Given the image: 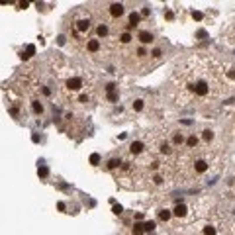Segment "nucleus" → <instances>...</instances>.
I'll use <instances>...</instances> for the list:
<instances>
[{"instance_id": "obj_23", "label": "nucleus", "mask_w": 235, "mask_h": 235, "mask_svg": "<svg viewBox=\"0 0 235 235\" xmlns=\"http://www.w3.org/2000/svg\"><path fill=\"white\" fill-rule=\"evenodd\" d=\"M117 167H120V159H112L108 163V169H117Z\"/></svg>"}, {"instance_id": "obj_10", "label": "nucleus", "mask_w": 235, "mask_h": 235, "mask_svg": "<svg viewBox=\"0 0 235 235\" xmlns=\"http://www.w3.org/2000/svg\"><path fill=\"white\" fill-rule=\"evenodd\" d=\"M96 33L100 35V37H106V35L110 33V30H108V26H106V24H100V26L96 27Z\"/></svg>"}, {"instance_id": "obj_3", "label": "nucleus", "mask_w": 235, "mask_h": 235, "mask_svg": "<svg viewBox=\"0 0 235 235\" xmlns=\"http://www.w3.org/2000/svg\"><path fill=\"white\" fill-rule=\"evenodd\" d=\"M194 92H196V96H206V94L210 92V88H208V84H206L204 80H200V82H196Z\"/></svg>"}, {"instance_id": "obj_26", "label": "nucleus", "mask_w": 235, "mask_h": 235, "mask_svg": "<svg viewBox=\"0 0 235 235\" xmlns=\"http://www.w3.org/2000/svg\"><path fill=\"white\" fill-rule=\"evenodd\" d=\"M90 163H92V165H98V163H100V155H98V153L90 155Z\"/></svg>"}, {"instance_id": "obj_17", "label": "nucleus", "mask_w": 235, "mask_h": 235, "mask_svg": "<svg viewBox=\"0 0 235 235\" xmlns=\"http://www.w3.org/2000/svg\"><path fill=\"white\" fill-rule=\"evenodd\" d=\"M145 229H143V223H135L133 225V235H143Z\"/></svg>"}, {"instance_id": "obj_30", "label": "nucleus", "mask_w": 235, "mask_h": 235, "mask_svg": "<svg viewBox=\"0 0 235 235\" xmlns=\"http://www.w3.org/2000/svg\"><path fill=\"white\" fill-rule=\"evenodd\" d=\"M192 18H194V20H202V12H196V10H194V12H192Z\"/></svg>"}, {"instance_id": "obj_13", "label": "nucleus", "mask_w": 235, "mask_h": 235, "mask_svg": "<svg viewBox=\"0 0 235 235\" xmlns=\"http://www.w3.org/2000/svg\"><path fill=\"white\" fill-rule=\"evenodd\" d=\"M198 143H200V139H198L196 135H190V137H186V145H188L190 149H194V147H196Z\"/></svg>"}, {"instance_id": "obj_20", "label": "nucleus", "mask_w": 235, "mask_h": 235, "mask_svg": "<svg viewBox=\"0 0 235 235\" xmlns=\"http://www.w3.org/2000/svg\"><path fill=\"white\" fill-rule=\"evenodd\" d=\"M214 137V133H212V129H206V131H202V139L204 141H210Z\"/></svg>"}, {"instance_id": "obj_11", "label": "nucleus", "mask_w": 235, "mask_h": 235, "mask_svg": "<svg viewBox=\"0 0 235 235\" xmlns=\"http://www.w3.org/2000/svg\"><path fill=\"white\" fill-rule=\"evenodd\" d=\"M32 110H33V114H43V104H41L39 100H33V102H32Z\"/></svg>"}, {"instance_id": "obj_21", "label": "nucleus", "mask_w": 235, "mask_h": 235, "mask_svg": "<svg viewBox=\"0 0 235 235\" xmlns=\"http://www.w3.org/2000/svg\"><path fill=\"white\" fill-rule=\"evenodd\" d=\"M143 229H145V231H153V229H155V222H145Z\"/></svg>"}, {"instance_id": "obj_2", "label": "nucleus", "mask_w": 235, "mask_h": 235, "mask_svg": "<svg viewBox=\"0 0 235 235\" xmlns=\"http://www.w3.org/2000/svg\"><path fill=\"white\" fill-rule=\"evenodd\" d=\"M110 14L114 16V18L124 16V4H120V2H114V4H110Z\"/></svg>"}, {"instance_id": "obj_4", "label": "nucleus", "mask_w": 235, "mask_h": 235, "mask_svg": "<svg viewBox=\"0 0 235 235\" xmlns=\"http://www.w3.org/2000/svg\"><path fill=\"white\" fill-rule=\"evenodd\" d=\"M100 47H102V43H100V39H88V43H86V49L90 53H98L100 51Z\"/></svg>"}, {"instance_id": "obj_32", "label": "nucleus", "mask_w": 235, "mask_h": 235, "mask_svg": "<svg viewBox=\"0 0 235 235\" xmlns=\"http://www.w3.org/2000/svg\"><path fill=\"white\" fill-rule=\"evenodd\" d=\"M149 14H151V10H149V8H147V6H145L143 10H141V16H149Z\"/></svg>"}, {"instance_id": "obj_5", "label": "nucleus", "mask_w": 235, "mask_h": 235, "mask_svg": "<svg viewBox=\"0 0 235 235\" xmlns=\"http://www.w3.org/2000/svg\"><path fill=\"white\" fill-rule=\"evenodd\" d=\"M137 39L143 43V45H147V43H153V33L147 32V30H143V32H139V35H137Z\"/></svg>"}, {"instance_id": "obj_14", "label": "nucleus", "mask_w": 235, "mask_h": 235, "mask_svg": "<svg viewBox=\"0 0 235 235\" xmlns=\"http://www.w3.org/2000/svg\"><path fill=\"white\" fill-rule=\"evenodd\" d=\"M170 215H172V212H170V210H161V212H159V220H163V222H169Z\"/></svg>"}, {"instance_id": "obj_24", "label": "nucleus", "mask_w": 235, "mask_h": 235, "mask_svg": "<svg viewBox=\"0 0 235 235\" xmlns=\"http://www.w3.org/2000/svg\"><path fill=\"white\" fill-rule=\"evenodd\" d=\"M108 102H112V104L117 102V92H110V94H108Z\"/></svg>"}, {"instance_id": "obj_27", "label": "nucleus", "mask_w": 235, "mask_h": 235, "mask_svg": "<svg viewBox=\"0 0 235 235\" xmlns=\"http://www.w3.org/2000/svg\"><path fill=\"white\" fill-rule=\"evenodd\" d=\"M106 92H108V94H110V92H117V90H116V84H114V82L106 84Z\"/></svg>"}, {"instance_id": "obj_15", "label": "nucleus", "mask_w": 235, "mask_h": 235, "mask_svg": "<svg viewBox=\"0 0 235 235\" xmlns=\"http://www.w3.org/2000/svg\"><path fill=\"white\" fill-rule=\"evenodd\" d=\"M184 141H186V139H184L182 133H174V135H172V143H174L176 147H178V145H182Z\"/></svg>"}, {"instance_id": "obj_31", "label": "nucleus", "mask_w": 235, "mask_h": 235, "mask_svg": "<svg viewBox=\"0 0 235 235\" xmlns=\"http://www.w3.org/2000/svg\"><path fill=\"white\" fill-rule=\"evenodd\" d=\"M153 182H155V184H161V182H163V178H161L159 174H155V176H153Z\"/></svg>"}, {"instance_id": "obj_28", "label": "nucleus", "mask_w": 235, "mask_h": 235, "mask_svg": "<svg viewBox=\"0 0 235 235\" xmlns=\"http://www.w3.org/2000/svg\"><path fill=\"white\" fill-rule=\"evenodd\" d=\"M137 55H139V57H145V55H149V53H147L145 47H139V49H137Z\"/></svg>"}, {"instance_id": "obj_9", "label": "nucleus", "mask_w": 235, "mask_h": 235, "mask_svg": "<svg viewBox=\"0 0 235 235\" xmlns=\"http://www.w3.org/2000/svg\"><path fill=\"white\" fill-rule=\"evenodd\" d=\"M88 27H90V20H78L77 22L78 32H88Z\"/></svg>"}, {"instance_id": "obj_25", "label": "nucleus", "mask_w": 235, "mask_h": 235, "mask_svg": "<svg viewBox=\"0 0 235 235\" xmlns=\"http://www.w3.org/2000/svg\"><path fill=\"white\" fill-rule=\"evenodd\" d=\"M161 153L169 155V153H170V145H169V143H163V145H161Z\"/></svg>"}, {"instance_id": "obj_22", "label": "nucleus", "mask_w": 235, "mask_h": 235, "mask_svg": "<svg viewBox=\"0 0 235 235\" xmlns=\"http://www.w3.org/2000/svg\"><path fill=\"white\" fill-rule=\"evenodd\" d=\"M204 235H215V227H212V225H206V227H204Z\"/></svg>"}, {"instance_id": "obj_12", "label": "nucleus", "mask_w": 235, "mask_h": 235, "mask_svg": "<svg viewBox=\"0 0 235 235\" xmlns=\"http://www.w3.org/2000/svg\"><path fill=\"white\" fill-rule=\"evenodd\" d=\"M141 20V14H137V12H131L129 14V27H133V26H137V22Z\"/></svg>"}, {"instance_id": "obj_1", "label": "nucleus", "mask_w": 235, "mask_h": 235, "mask_svg": "<svg viewBox=\"0 0 235 235\" xmlns=\"http://www.w3.org/2000/svg\"><path fill=\"white\" fill-rule=\"evenodd\" d=\"M67 88L69 90H80L82 88V78H78V77H72L67 80Z\"/></svg>"}, {"instance_id": "obj_34", "label": "nucleus", "mask_w": 235, "mask_h": 235, "mask_svg": "<svg viewBox=\"0 0 235 235\" xmlns=\"http://www.w3.org/2000/svg\"><path fill=\"white\" fill-rule=\"evenodd\" d=\"M114 214H122V206H114Z\"/></svg>"}, {"instance_id": "obj_7", "label": "nucleus", "mask_w": 235, "mask_h": 235, "mask_svg": "<svg viewBox=\"0 0 235 235\" xmlns=\"http://www.w3.org/2000/svg\"><path fill=\"white\" fill-rule=\"evenodd\" d=\"M194 170L196 172H206V170H208V163L202 161V159H198V161L194 163Z\"/></svg>"}, {"instance_id": "obj_8", "label": "nucleus", "mask_w": 235, "mask_h": 235, "mask_svg": "<svg viewBox=\"0 0 235 235\" xmlns=\"http://www.w3.org/2000/svg\"><path fill=\"white\" fill-rule=\"evenodd\" d=\"M143 147H145V145L141 143V141H133V143L129 145V151L133 153V155H139V153L143 151Z\"/></svg>"}, {"instance_id": "obj_6", "label": "nucleus", "mask_w": 235, "mask_h": 235, "mask_svg": "<svg viewBox=\"0 0 235 235\" xmlns=\"http://www.w3.org/2000/svg\"><path fill=\"white\" fill-rule=\"evenodd\" d=\"M172 215H176V217H184V215H186V206H184V204H176L174 210H172Z\"/></svg>"}, {"instance_id": "obj_33", "label": "nucleus", "mask_w": 235, "mask_h": 235, "mask_svg": "<svg viewBox=\"0 0 235 235\" xmlns=\"http://www.w3.org/2000/svg\"><path fill=\"white\" fill-rule=\"evenodd\" d=\"M153 57H161V49H153Z\"/></svg>"}, {"instance_id": "obj_19", "label": "nucleus", "mask_w": 235, "mask_h": 235, "mask_svg": "<svg viewBox=\"0 0 235 235\" xmlns=\"http://www.w3.org/2000/svg\"><path fill=\"white\" fill-rule=\"evenodd\" d=\"M143 100H141V98H137V100H135V102H133V110H135V112H141V110H143Z\"/></svg>"}, {"instance_id": "obj_18", "label": "nucleus", "mask_w": 235, "mask_h": 235, "mask_svg": "<svg viewBox=\"0 0 235 235\" xmlns=\"http://www.w3.org/2000/svg\"><path fill=\"white\" fill-rule=\"evenodd\" d=\"M131 39H133V37H131V33H129V32H124L122 35H120V41H122V43H129Z\"/></svg>"}, {"instance_id": "obj_29", "label": "nucleus", "mask_w": 235, "mask_h": 235, "mask_svg": "<svg viewBox=\"0 0 235 235\" xmlns=\"http://www.w3.org/2000/svg\"><path fill=\"white\" fill-rule=\"evenodd\" d=\"M27 57H30V55H33V53H35V47H33V45H27Z\"/></svg>"}, {"instance_id": "obj_16", "label": "nucleus", "mask_w": 235, "mask_h": 235, "mask_svg": "<svg viewBox=\"0 0 235 235\" xmlns=\"http://www.w3.org/2000/svg\"><path fill=\"white\" fill-rule=\"evenodd\" d=\"M37 174L41 176V178H47V176H49V169H47L45 165H41V167L37 169Z\"/></svg>"}]
</instances>
